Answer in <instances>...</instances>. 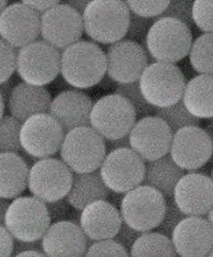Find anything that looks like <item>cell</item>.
I'll return each instance as SVG.
<instances>
[{"label": "cell", "instance_id": "obj_1", "mask_svg": "<svg viewBox=\"0 0 213 257\" xmlns=\"http://www.w3.org/2000/svg\"><path fill=\"white\" fill-rule=\"evenodd\" d=\"M60 72L72 87H93L106 72L104 52L93 42L80 40L60 54Z\"/></svg>", "mask_w": 213, "mask_h": 257}, {"label": "cell", "instance_id": "obj_2", "mask_svg": "<svg viewBox=\"0 0 213 257\" xmlns=\"http://www.w3.org/2000/svg\"><path fill=\"white\" fill-rule=\"evenodd\" d=\"M83 32L93 42L113 44L125 37L130 10L122 0H92L82 15Z\"/></svg>", "mask_w": 213, "mask_h": 257}, {"label": "cell", "instance_id": "obj_3", "mask_svg": "<svg viewBox=\"0 0 213 257\" xmlns=\"http://www.w3.org/2000/svg\"><path fill=\"white\" fill-rule=\"evenodd\" d=\"M192 43L190 27L169 18L153 21L145 38V46L158 63L174 64L183 60Z\"/></svg>", "mask_w": 213, "mask_h": 257}, {"label": "cell", "instance_id": "obj_4", "mask_svg": "<svg viewBox=\"0 0 213 257\" xmlns=\"http://www.w3.org/2000/svg\"><path fill=\"white\" fill-rule=\"evenodd\" d=\"M186 80L174 64H150L139 79V88L146 102L152 107L165 108L180 102Z\"/></svg>", "mask_w": 213, "mask_h": 257}, {"label": "cell", "instance_id": "obj_5", "mask_svg": "<svg viewBox=\"0 0 213 257\" xmlns=\"http://www.w3.org/2000/svg\"><path fill=\"white\" fill-rule=\"evenodd\" d=\"M105 155L104 139L91 126L70 130L64 136L60 147L61 161L74 174L96 172Z\"/></svg>", "mask_w": 213, "mask_h": 257}, {"label": "cell", "instance_id": "obj_6", "mask_svg": "<svg viewBox=\"0 0 213 257\" xmlns=\"http://www.w3.org/2000/svg\"><path fill=\"white\" fill-rule=\"evenodd\" d=\"M167 200L156 189L146 185L126 192L120 203L123 223L140 233L153 230L162 222Z\"/></svg>", "mask_w": 213, "mask_h": 257}, {"label": "cell", "instance_id": "obj_7", "mask_svg": "<svg viewBox=\"0 0 213 257\" xmlns=\"http://www.w3.org/2000/svg\"><path fill=\"white\" fill-rule=\"evenodd\" d=\"M47 205L33 196H20L9 205L4 227L15 240L38 241L50 225Z\"/></svg>", "mask_w": 213, "mask_h": 257}, {"label": "cell", "instance_id": "obj_8", "mask_svg": "<svg viewBox=\"0 0 213 257\" xmlns=\"http://www.w3.org/2000/svg\"><path fill=\"white\" fill-rule=\"evenodd\" d=\"M16 72L25 83L44 87L60 74V52L44 41L32 42L18 50Z\"/></svg>", "mask_w": 213, "mask_h": 257}, {"label": "cell", "instance_id": "obj_9", "mask_svg": "<svg viewBox=\"0 0 213 257\" xmlns=\"http://www.w3.org/2000/svg\"><path fill=\"white\" fill-rule=\"evenodd\" d=\"M136 120L135 110L124 97L106 94L92 107L89 126L105 141H113L128 136Z\"/></svg>", "mask_w": 213, "mask_h": 257}, {"label": "cell", "instance_id": "obj_10", "mask_svg": "<svg viewBox=\"0 0 213 257\" xmlns=\"http://www.w3.org/2000/svg\"><path fill=\"white\" fill-rule=\"evenodd\" d=\"M74 173L57 158H43L29 170L27 189L33 197L44 203L64 200L70 191Z\"/></svg>", "mask_w": 213, "mask_h": 257}, {"label": "cell", "instance_id": "obj_11", "mask_svg": "<svg viewBox=\"0 0 213 257\" xmlns=\"http://www.w3.org/2000/svg\"><path fill=\"white\" fill-rule=\"evenodd\" d=\"M145 162L131 149H119L106 153L99 167V175L109 191L126 194L142 184Z\"/></svg>", "mask_w": 213, "mask_h": 257}, {"label": "cell", "instance_id": "obj_12", "mask_svg": "<svg viewBox=\"0 0 213 257\" xmlns=\"http://www.w3.org/2000/svg\"><path fill=\"white\" fill-rule=\"evenodd\" d=\"M65 133L54 118L47 114H36L21 124V149L35 158H49L60 151Z\"/></svg>", "mask_w": 213, "mask_h": 257}, {"label": "cell", "instance_id": "obj_13", "mask_svg": "<svg viewBox=\"0 0 213 257\" xmlns=\"http://www.w3.org/2000/svg\"><path fill=\"white\" fill-rule=\"evenodd\" d=\"M212 152V136L202 127L186 126L173 134L169 156L180 169L191 173L202 168Z\"/></svg>", "mask_w": 213, "mask_h": 257}, {"label": "cell", "instance_id": "obj_14", "mask_svg": "<svg viewBox=\"0 0 213 257\" xmlns=\"http://www.w3.org/2000/svg\"><path fill=\"white\" fill-rule=\"evenodd\" d=\"M172 139V130L156 115L139 119L129 133L130 149L144 162L169 155Z\"/></svg>", "mask_w": 213, "mask_h": 257}, {"label": "cell", "instance_id": "obj_15", "mask_svg": "<svg viewBox=\"0 0 213 257\" xmlns=\"http://www.w3.org/2000/svg\"><path fill=\"white\" fill-rule=\"evenodd\" d=\"M82 16L68 4H59L41 15V36L55 49H65L81 40Z\"/></svg>", "mask_w": 213, "mask_h": 257}, {"label": "cell", "instance_id": "obj_16", "mask_svg": "<svg viewBox=\"0 0 213 257\" xmlns=\"http://www.w3.org/2000/svg\"><path fill=\"white\" fill-rule=\"evenodd\" d=\"M106 72L118 85L139 81L145 69L150 65L146 50L141 44L122 40L111 44L106 49Z\"/></svg>", "mask_w": 213, "mask_h": 257}, {"label": "cell", "instance_id": "obj_17", "mask_svg": "<svg viewBox=\"0 0 213 257\" xmlns=\"http://www.w3.org/2000/svg\"><path fill=\"white\" fill-rule=\"evenodd\" d=\"M41 36V15L24 3L8 5L0 15V40L13 48H22Z\"/></svg>", "mask_w": 213, "mask_h": 257}, {"label": "cell", "instance_id": "obj_18", "mask_svg": "<svg viewBox=\"0 0 213 257\" xmlns=\"http://www.w3.org/2000/svg\"><path fill=\"white\" fill-rule=\"evenodd\" d=\"M173 202L186 217H203L212 211V179L200 173L184 174L173 191Z\"/></svg>", "mask_w": 213, "mask_h": 257}, {"label": "cell", "instance_id": "obj_19", "mask_svg": "<svg viewBox=\"0 0 213 257\" xmlns=\"http://www.w3.org/2000/svg\"><path fill=\"white\" fill-rule=\"evenodd\" d=\"M179 257H206L213 247V227L203 217H185L170 235Z\"/></svg>", "mask_w": 213, "mask_h": 257}, {"label": "cell", "instance_id": "obj_20", "mask_svg": "<svg viewBox=\"0 0 213 257\" xmlns=\"http://www.w3.org/2000/svg\"><path fill=\"white\" fill-rule=\"evenodd\" d=\"M41 242L47 257H83L88 247V239L80 225L70 220L50 224Z\"/></svg>", "mask_w": 213, "mask_h": 257}, {"label": "cell", "instance_id": "obj_21", "mask_svg": "<svg viewBox=\"0 0 213 257\" xmlns=\"http://www.w3.org/2000/svg\"><path fill=\"white\" fill-rule=\"evenodd\" d=\"M93 103L86 93L76 89L60 92L52 99L48 114L60 125L64 133L76 127L89 126Z\"/></svg>", "mask_w": 213, "mask_h": 257}, {"label": "cell", "instance_id": "obj_22", "mask_svg": "<svg viewBox=\"0 0 213 257\" xmlns=\"http://www.w3.org/2000/svg\"><path fill=\"white\" fill-rule=\"evenodd\" d=\"M123 224L117 207L108 201H96L81 211L80 228L86 237L93 241L112 240Z\"/></svg>", "mask_w": 213, "mask_h": 257}, {"label": "cell", "instance_id": "obj_23", "mask_svg": "<svg viewBox=\"0 0 213 257\" xmlns=\"http://www.w3.org/2000/svg\"><path fill=\"white\" fill-rule=\"evenodd\" d=\"M50 92L46 87L20 82L11 91L8 99L10 115L24 122L36 114H47L52 103Z\"/></svg>", "mask_w": 213, "mask_h": 257}, {"label": "cell", "instance_id": "obj_24", "mask_svg": "<svg viewBox=\"0 0 213 257\" xmlns=\"http://www.w3.org/2000/svg\"><path fill=\"white\" fill-rule=\"evenodd\" d=\"M109 190L103 183L99 170L85 174L72 175V184L65 201L76 211H82L86 206L96 201H106Z\"/></svg>", "mask_w": 213, "mask_h": 257}, {"label": "cell", "instance_id": "obj_25", "mask_svg": "<svg viewBox=\"0 0 213 257\" xmlns=\"http://www.w3.org/2000/svg\"><path fill=\"white\" fill-rule=\"evenodd\" d=\"M29 166L16 153H0V198H18L27 189Z\"/></svg>", "mask_w": 213, "mask_h": 257}, {"label": "cell", "instance_id": "obj_26", "mask_svg": "<svg viewBox=\"0 0 213 257\" xmlns=\"http://www.w3.org/2000/svg\"><path fill=\"white\" fill-rule=\"evenodd\" d=\"M212 91V75H197L185 85L181 103L195 118L211 119L213 115Z\"/></svg>", "mask_w": 213, "mask_h": 257}, {"label": "cell", "instance_id": "obj_27", "mask_svg": "<svg viewBox=\"0 0 213 257\" xmlns=\"http://www.w3.org/2000/svg\"><path fill=\"white\" fill-rule=\"evenodd\" d=\"M184 175V170L179 168L169 155L147 162L145 166V177L142 184L156 189L165 198L172 197L175 185Z\"/></svg>", "mask_w": 213, "mask_h": 257}, {"label": "cell", "instance_id": "obj_28", "mask_svg": "<svg viewBox=\"0 0 213 257\" xmlns=\"http://www.w3.org/2000/svg\"><path fill=\"white\" fill-rule=\"evenodd\" d=\"M129 257H178L170 237L157 231L142 233L133 246Z\"/></svg>", "mask_w": 213, "mask_h": 257}, {"label": "cell", "instance_id": "obj_29", "mask_svg": "<svg viewBox=\"0 0 213 257\" xmlns=\"http://www.w3.org/2000/svg\"><path fill=\"white\" fill-rule=\"evenodd\" d=\"M212 46V33H203V35L198 36L195 41H192L191 47L189 49V59L192 69L198 72V75L213 74Z\"/></svg>", "mask_w": 213, "mask_h": 257}, {"label": "cell", "instance_id": "obj_30", "mask_svg": "<svg viewBox=\"0 0 213 257\" xmlns=\"http://www.w3.org/2000/svg\"><path fill=\"white\" fill-rule=\"evenodd\" d=\"M155 114L157 118L163 120L165 124L169 126L170 130H172L173 134L183 127L198 126L200 125V119L192 116L185 109L181 100L174 105H170V107L157 108Z\"/></svg>", "mask_w": 213, "mask_h": 257}, {"label": "cell", "instance_id": "obj_31", "mask_svg": "<svg viewBox=\"0 0 213 257\" xmlns=\"http://www.w3.org/2000/svg\"><path fill=\"white\" fill-rule=\"evenodd\" d=\"M21 122L11 115H4L0 119V153H18L21 151L20 145Z\"/></svg>", "mask_w": 213, "mask_h": 257}, {"label": "cell", "instance_id": "obj_32", "mask_svg": "<svg viewBox=\"0 0 213 257\" xmlns=\"http://www.w3.org/2000/svg\"><path fill=\"white\" fill-rule=\"evenodd\" d=\"M116 94L124 97L134 108L136 114V119L146 118V116H151V114L155 113L156 108L148 104L146 102L144 97H142L141 92L139 88V81L133 83H125V85H118L116 89Z\"/></svg>", "mask_w": 213, "mask_h": 257}, {"label": "cell", "instance_id": "obj_33", "mask_svg": "<svg viewBox=\"0 0 213 257\" xmlns=\"http://www.w3.org/2000/svg\"><path fill=\"white\" fill-rule=\"evenodd\" d=\"M213 2L211 0H196L192 2L191 7V20L204 33H212L213 31Z\"/></svg>", "mask_w": 213, "mask_h": 257}, {"label": "cell", "instance_id": "obj_34", "mask_svg": "<svg viewBox=\"0 0 213 257\" xmlns=\"http://www.w3.org/2000/svg\"><path fill=\"white\" fill-rule=\"evenodd\" d=\"M128 5L129 10L131 14L139 16V18L158 19L165 9L169 5L167 0H161V2H141V0H129L125 2Z\"/></svg>", "mask_w": 213, "mask_h": 257}, {"label": "cell", "instance_id": "obj_35", "mask_svg": "<svg viewBox=\"0 0 213 257\" xmlns=\"http://www.w3.org/2000/svg\"><path fill=\"white\" fill-rule=\"evenodd\" d=\"M83 257H129V252L112 239L94 241L87 247Z\"/></svg>", "mask_w": 213, "mask_h": 257}, {"label": "cell", "instance_id": "obj_36", "mask_svg": "<svg viewBox=\"0 0 213 257\" xmlns=\"http://www.w3.org/2000/svg\"><path fill=\"white\" fill-rule=\"evenodd\" d=\"M16 54L15 48L0 40V85L9 81L16 71Z\"/></svg>", "mask_w": 213, "mask_h": 257}, {"label": "cell", "instance_id": "obj_37", "mask_svg": "<svg viewBox=\"0 0 213 257\" xmlns=\"http://www.w3.org/2000/svg\"><path fill=\"white\" fill-rule=\"evenodd\" d=\"M165 200H167V205H165L163 219H162V222L159 223V225L156 229L157 233L170 237L174 228L178 225V223L180 222V220H183L186 216H184V214L179 211V208L176 207L175 203L173 202L172 197L165 198Z\"/></svg>", "mask_w": 213, "mask_h": 257}, {"label": "cell", "instance_id": "obj_38", "mask_svg": "<svg viewBox=\"0 0 213 257\" xmlns=\"http://www.w3.org/2000/svg\"><path fill=\"white\" fill-rule=\"evenodd\" d=\"M191 7L192 2H189V0H184V2H178V0H175V2H169L168 8L159 18L174 19V20L181 22V24L190 27L192 24Z\"/></svg>", "mask_w": 213, "mask_h": 257}, {"label": "cell", "instance_id": "obj_39", "mask_svg": "<svg viewBox=\"0 0 213 257\" xmlns=\"http://www.w3.org/2000/svg\"><path fill=\"white\" fill-rule=\"evenodd\" d=\"M150 27L151 25L148 19L139 18V16L130 13V22H129V27L125 36L129 41L137 43V42L145 40Z\"/></svg>", "mask_w": 213, "mask_h": 257}, {"label": "cell", "instance_id": "obj_40", "mask_svg": "<svg viewBox=\"0 0 213 257\" xmlns=\"http://www.w3.org/2000/svg\"><path fill=\"white\" fill-rule=\"evenodd\" d=\"M142 233L140 231L134 230L133 228L128 227L125 223H123L122 227H120L119 231L117 233V235L113 237L114 241H117L118 244L122 245L125 250H130V247L133 246V244L135 242V240L141 235Z\"/></svg>", "mask_w": 213, "mask_h": 257}, {"label": "cell", "instance_id": "obj_41", "mask_svg": "<svg viewBox=\"0 0 213 257\" xmlns=\"http://www.w3.org/2000/svg\"><path fill=\"white\" fill-rule=\"evenodd\" d=\"M14 251V237L4 225H0V257H11Z\"/></svg>", "mask_w": 213, "mask_h": 257}, {"label": "cell", "instance_id": "obj_42", "mask_svg": "<svg viewBox=\"0 0 213 257\" xmlns=\"http://www.w3.org/2000/svg\"><path fill=\"white\" fill-rule=\"evenodd\" d=\"M47 209H48L49 218L50 220H57L60 222L63 220V218L68 213V203L65 200L57 201V202H50L46 203Z\"/></svg>", "mask_w": 213, "mask_h": 257}, {"label": "cell", "instance_id": "obj_43", "mask_svg": "<svg viewBox=\"0 0 213 257\" xmlns=\"http://www.w3.org/2000/svg\"><path fill=\"white\" fill-rule=\"evenodd\" d=\"M24 3L26 7H29L30 9H32L33 11H36V13L39 14H44L47 10L52 9L53 7H55V5L59 4L60 2H58V0H41V2H36V0H24Z\"/></svg>", "mask_w": 213, "mask_h": 257}, {"label": "cell", "instance_id": "obj_44", "mask_svg": "<svg viewBox=\"0 0 213 257\" xmlns=\"http://www.w3.org/2000/svg\"><path fill=\"white\" fill-rule=\"evenodd\" d=\"M41 250H42L41 240H38V241H32V242H25V241H19V240L14 239L13 256L18 255L20 252H24V251H41Z\"/></svg>", "mask_w": 213, "mask_h": 257}, {"label": "cell", "instance_id": "obj_45", "mask_svg": "<svg viewBox=\"0 0 213 257\" xmlns=\"http://www.w3.org/2000/svg\"><path fill=\"white\" fill-rule=\"evenodd\" d=\"M105 149H109L111 151L119 150V149H130V144H129V135L125 136V138L119 139V140L105 141Z\"/></svg>", "mask_w": 213, "mask_h": 257}, {"label": "cell", "instance_id": "obj_46", "mask_svg": "<svg viewBox=\"0 0 213 257\" xmlns=\"http://www.w3.org/2000/svg\"><path fill=\"white\" fill-rule=\"evenodd\" d=\"M87 4L88 2H85V0H71V2H68L69 7L72 8L75 11H77L80 15H82Z\"/></svg>", "mask_w": 213, "mask_h": 257}, {"label": "cell", "instance_id": "obj_47", "mask_svg": "<svg viewBox=\"0 0 213 257\" xmlns=\"http://www.w3.org/2000/svg\"><path fill=\"white\" fill-rule=\"evenodd\" d=\"M13 83H11L10 80L0 85V94H2L3 99H4L5 102H8V99H9V96L11 91H13Z\"/></svg>", "mask_w": 213, "mask_h": 257}, {"label": "cell", "instance_id": "obj_48", "mask_svg": "<svg viewBox=\"0 0 213 257\" xmlns=\"http://www.w3.org/2000/svg\"><path fill=\"white\" fill-rule=\"evenodd\" d=\"M10 202L4 198H0V225H4L5 214H7L8 208H9Z\"/></svg>", "mask_w": 213, "mask_h": 257}, {"label": "cell", "instance_id": "obj_49", "mask_svg": "<svg viewBox=\"0 0 213 257\" xmlns=\"http://www.w3.org/2000/svg\"><path fill=\"white\" fill-rule=\"evenodd\" d=\"M13 257H47L42 251H24Z\"/></svg>", "mask_w": 213, "mask_h": 257}, {"label": "cell", "instance_id": "obj_50", "mask_svg": "<svg viewBox=\"0 0 213 257\" xmlns=\"http://www.w3.org/2000/svg\"><path fill=\"white\" fill-rule=\"evenodd\" d=\"M4 110H5V100L3 99L2 94H0V119L4 116Z\"/></svg>", "mask_w": 213, "mask_h": 257}, {"label": "cell", "instance_id": "obj_51", "mask_svg": "<svg viewBox=\"0 0 213 257\" xmlns=\"http://www.w3.org/2000/svg\"><path fill=\"white\" fill-rule=\"evenodd\" d=\"M8 7V2L7 0H0V15H2V13L4 11L5 8Z\"/></svg>", "mask_w": 213, "mask_h": 257}, {"label": "cell", "instance_id": "obj_52", "mask_svg": "<svg viewBox=\"0 0 213 257\" xmlns=\"http://www.w3.org/2000/svg\"><path fill=\"white\" fill-rule=\"evenodd\" d=\"M206 257H213V255H212V251H211V252H209V253H208V255H207Z\"/></svg>", "mask_w": 213, "mask_h": 257}]
</instances>
